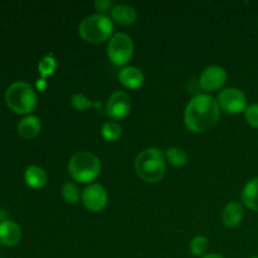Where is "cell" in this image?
<instances>
[{
    "label": "cell",
    "instance_id": "cell-1",
    "mask_svg": "<svg viewBox=\"0 0 258 258\" xmlns=\"http://www.w3.org/2000/svg\"><path fill=\"white\" fill-rule=\"evenodd\" d=\"M221 107L217 98L208 93H199L190 100L184 111V122L193 133H207L218 122Z\"/></svg>",
    "mask_w": 258,
    "mask_h": 258
},
{
    "label": "cell",
    "instance_id": "cell-2",
    "mask_svg": "<svg viewBox=\"0 0 258 258\" xmlns=\"http://www.w3.org/2000/svg\"><path fill=\"white\" fill-rule=\"evenodd\" d=\"M135 170L146 183H158L165 175V155L156 148L145 149L136 156Z\"/></svg>",
    "mask_w": 258,
    "mask_h": 258
},
{
    "label": "cell",
    "instance_id": "cell-3",
    "mask_svg": "<svg viewBox=\"0 0 258 258\" xmlns=\"http://www.w3.org/2000/svg\"><path fill=\"white\" fill-rule=\"evenodd\" d=\"M68 173L78 183H91L100 175L101 160L90 151H78L68 161Z\"/></svg>",
    "mask_w": 258,
    "mask_h": 258
},
{
    "label": "cell",
    "instance_id": "cell-4",
    "mask_svg": "<svg viewBox=\"0 0 258 258\" xmlns=\"http://www.w3.org/2000/svg\"><path fill=\"white\" fill-rule=\"evenodd\" d=\"M78 32L86 42L98 44L107 40L112 34L113 22L106 14H100V13L90 14L83 18L82 22L80 23Z\"/></svg>",
    "mask_w": 258,
    "mask_h": 258
},
{
    "label": "cell",
    "instance_id": "cell-5",
    "mask_svg": "<svg viewBox=\"0 0 258 258\" xmlns=\"http://www.w3.org/2000/svg\"><path fill=\"white\" fill-rule=\"evenodd\" d=\"M8 107L17 113H30L37 107V93L29 83L17 81L5 91Z\"/></svg>",
    "mask_w": 258,
    "mask_h": 258
},
{
    "label": "cell",
    "instance_id": "cell-6",
    "mask_svg": "<svg viewBox=\"0 0 258 258\" xmlns=\"http://www.w3.org/2000/svg\"><path fill=\"white\" fill-rule=\"evenodd\" d=\"M107 54L113 64H127L134 54V42L130 35L125 33H116L108 42Z\"/></svg>",
    "mask_w": 258,
    "mask_h": 258
},
{
    "label": "cell",
    "instance_id": "cell-7",
    "mask_svg": "<svg viewBox=\"0 0 258 258\" xmlns=\"http://www.w3.org/2000/svg\"><path fill=\"white\" fill-rule=\"evenodd\" d=\"M217 101H218L219 107L231 115L243 112L247 108L246 95L236 87H228L222 90Z\"/></svg>",
    "mask_w": 258,
    "mask_h": 258
},
{
    "label": "cell",
    "instance_id": "cell-8",
    "mask_svg": "<svg viewBox=\"0 0 258 258\" xmlns=\"http://www.w3.org/2000/svg\"><path fill=\"white\" fill-rule=\"evenodd\" d=\"M131 111L130 96L123 91H116L106 102V113L112 121L123 120Z\"/></svg>",
    "mask_w": 258,
    "mask_h": 258
},
{
    "label": "cell",
    "instance_id": "cell-9",
    "mask_svg": "<svg viewBox=\"0 0 258 258\" xmlns=\"http://www.w3.org/2000/svg\"><path fill=\"white\" fill-rule=\"evenodd\" d=\"M81 199H82L83 206L88 211L101 212L107 206V190L98 183L90 184V185L83 189L82 194H81Z\"/></svg>",
    "mask_w": 258,
    "mask_h": 258
},
{
    "label": "cell",
    "instance_id": "cell-10",
    "mask_svg": "<svg viewBox=\"0 0 258 258\" xmlns=\"http://www.w3.org/2000/svg\"><path fill=\"white\" fill-rule=\"evenodd\" d=\"M227 82V72L221 66H209L199 76V86L207 92L218 91Z\"/></svg>",
    "mask_w": 258,
    "mask_h": 258
},
{
    "label": "cell",
    "instance_id": "cell-11",
    "mask_svg": "<svg viewBox=\"0 0 258 258\" xmlns=\"http://www.w3.org/2000/svg\"><path fill=\"white\" fill-rule=\"evenodd\" d=\"M22 239V228L19 224L10 219L0 222V243L4 246H15Z\"/></svg>",
    "mask_w": 258,
    "mask_h": 258
},
{
    "label": "cell",
    "instance_id": "cell-12",
    "mask_svg": "<svg viewBox=\"0 0 258 258\" xmlns=\"http://www.w3.org/2000/svg\"><path fill=\"white\" fill-rule=\"evenodd\" d=\"M244 217L243 206L239 202H229L222 212V222L228 228H236L242 223Z\"/></svg>",
    "mask_w": 258,
    "mask_h": 258
},
{
    "label": "cell",
    "instance_id": "cell-13",
    "mask_svg": "<svg viewBox=\"0 0 258 258\" xmlns=\"http://www.w3.org/2000/svg\"><path fill=\"white\" fill-rule=\"evenodd\" d=\"M118 80L126 88L138 90V88H140L144 85V73L138 67L127 66V67H123L120 71Z\"/></svg>",
    "mask_w": 258,
    "mask_h": 258
},
{
    "label": "cell",
    "instance_id": "cell-14",
    "mask_svg": "<svg viewBox=\"0 0 258 258\" xmlns=\"http://www.w3.org/2000/svg\"><path fill=\"white\" fill-rule=\"evenodd\" d=\"M138 13L127 4H117L111 10V19L120 25H131L136 22Z\"/></svg>",
    "mask_w": 258,
    "mask_h": 258
},
{
    "label": "cell",
    "instance_id": "cell-15",
    "mask_svg": "<svg viewBox=\"0 0 258 258\" xmlns=\"http://www.w3.org/2000/svg\"><path fill=\"white\" fill-rule=\"evenodd\" d=\"M24 180L33 189H40L47 184L48 176L44 169L37 165H30L24 171Z\"/></svg>",
    "mask_w": 258,
    "mask_h": 258
},
{
    "label": "cell",
    "instance_id": "cell-16",
    "mask_svg": "<svg viewBox=\"0 0 258 258\" xmlns=\"http://www.w3.org/2000/svg\"><path fill=\"white\" fill-rule=\"evenodd\" d=\"M242 202L248 209L258 212V176L247 181L241 193Z\"/></svg>",
    "mask_w": 258,
    "mask_h": 258
},
{
    "label": "cell",
    "instance_id": "cell-17",
    "mask_svg": "<svg viewBox=\"0 0 258 258\" xmlns=\"http://www.w3.org/2000/svg\"><path fill=\"white\" fill-rule=\"evenodd\" d=\"M40 120L34 115H28L19 121L18 123V133L24 139H33L39 134Z\"/></svg>",
    "mask_w": 258,
    "mask_h": 258
},
{
    "label": "cell",
    "instance_id": "cell-18",
    "mask_svg": "<svg viewBox=\"0 0 258 258\" xmlns=\"http://www.w3.org/2000/svg\"><path fill=\"white\" fill-rule=\"evenodd\" d=\"M166 159H168L169 163L173 166H176V168H180V166H184L188 161V154L183 150L181 148H176V146H173V148H169L165 153Z\"/></svg>",
    "mask_w": 258,
    "mask_h": 258
},
{
    "label": "cell",
    "instance_id": "cell-19",
    "mask_svg": "<svg viewBox=\"0 0 258 258\" xmlns=\"http://www.w3.org/2000/svg\"><path fill=\"white\" fill-rule=\"evenodd\" d=\"M122 134V127L116 121H106L101 128V135L107 141H116Z\"/></svg>",
    "mask_w": 258,
    "mask_h": 258
},
{
    "label": "cell",
    "instance_id": "cell-20",
    "mask_svg": "<svg viewBox=\"0 0 258 258\" xmlns=\"http://www.w3.org/2000/svg\"><path fill=\"white\" fill-rule=\"evenodd\" d=\"M62 197L66 203L68 204H77L80 201V189L72 181H67L62 186Z\"/></svg>",
    "mask_w": 258,
    "mask_h": 258
},
{
    "label": "cell",
    "instance_id": "cell-21",
    "mask_svg": "<svg viewBox=\"0 0 258 258\" xmlns=\"http://www.w3.org/2000/svg\"><path fill=\"white\" fill-rule=\"evenodd\" d=\"M55 68H57V60L52 54H47L45 57H43L39 64H38V71H39L43 80H45L48 76H52L54 73Z\"/></svg>",
    "mask_w": 258,
    "mask_h": 258
},
{
    "label": "cell",
    "instance_id": "cell-22",
    "mask_svg": "<svg viewBox=\"0 0 258 258\" xmlns=\"http://www.w3.org/2000/svg\"><path fill=\"white\" fill-rule=\"evenodd\" d=\"M209 247V241L207 237L204 236H197L191 239L190 244H189V248L193 256L203 257V254L206 253V251Z\"/></svg>",
    "mask_w": 258,
    "mask_h": 258
},
{
    "label": "cell",
    "instance_id": "cell-23",
    "mask_svg": "<svg viewBox=\"0 0 258 258\" xmlns=\"http://www.w3.org/2000/svg\"><path fill=\"white\" fill-rule=\"evenodd\" d=\"M71 105L75 110L77 111H85L87 108L92 107L93 102L87 97V96L82 95V93H75L71 98Z\"/></svg>",
    "mask_w": 258,
    "mask_h": 258
},
{
    "label": "cell",
    "instance_id": "cell-24",
    "mask_svg": "<svg viewBox=\"0 0 258 258\" xmlns=\"http://www.w3.org/2000/svg\"><path fill=\"white\" fill-rule=\"evenodd\" d=\"M244 117L249 125L258 127V103H252V105L247 106L246 111H244Z\"/></svg>",
    "mask_w": 258,
    "mask_h": 258
},
{
    "label": "cell",
    "instance_id": "cell-25",
    "mask_svg": "<svg viewBox=\"0 0 258 258\" xmlns=\"http://www.w3.org/2000/svg\"><path fill=\"white\" fill-rule=\"evenodd\" d=\"M115 7V3L112 0H97L95 3V8L100 14H105L107 10H112Z\"/></svg>",
    "mask_w": 258,
    "mask_h": 258
},
{
    "label": "cell",
    "instance_id": "cell-26",
    "mask_svg": "<svg viewBox=\"0 0 258 258\" xmlns=\"http://www.w3.org/2000/svg\"><path fill=\"white\" fill-rule=\"evenodd\" d=\"M45 86H47V82H45V80H43V78H40V80H38L37 82V87L39 91H43L45 88Z\"/></svg>",
    "mask_w": 258,
    "mask_h": 258
},
{
    "label": "cell",
    "instance_id": "cell-27",
    "mask_svg": "<svg viewBox=\"0 0 258 258\" xmlns=\"http://www.w3.org/2000/svg\"><path fill=\"white\" fill-rule=\"evenodd\" d=\"M201 258H224L222 254H218V253H208V254H204L203 257Z\"/></svg>",
    "mask_w": 258,
    "mask_h": 258
},
{
    "label": "cell",
    "instance_id": "cell-28",
    "mask_svg": "<svg viewBox=\"0 0 258 258\" xmlns=\"http://www.w3.org/2000/svg\"><path fill=\"white\" fill-rule=\"evenodd\" d=\"M249 258H258V256H253V257H249Z\"/></svg>",
    "mask_w": 258,
    "mask_h": 258
}]
</instances>
